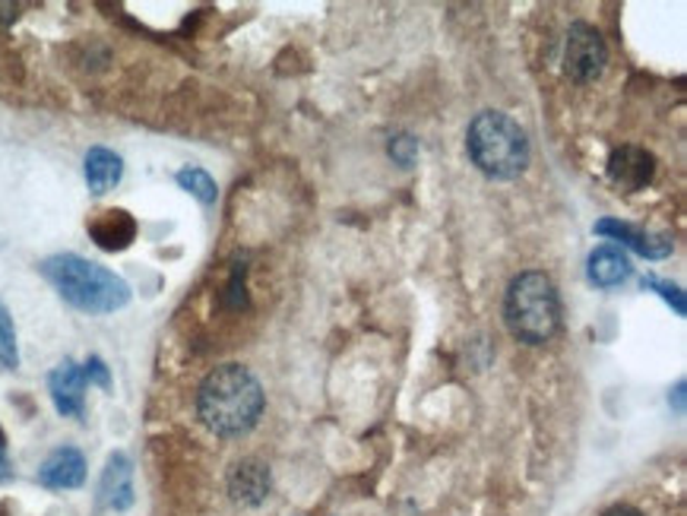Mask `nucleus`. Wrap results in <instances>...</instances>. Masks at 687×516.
Returning <instances> with one entry per match:
<instances>
[{"mask_svg": "<svg viewBox=\"0 0 687 516\" xmlns=\"http://www.w3.org/2000/svg\"><path fill=\"white\" fill-rule=\"evenodd\" d=\"M263 387L245 365H222L209 371L197 390V415L216 437H241L263 415Z\"/></svg>", "mask_w": 687, "mask_h": 516, "instance_id": "obj_1", "label": "nucleus"}, {"mask_svg": "<svg viewBox=\"0 0 687 516\" xmlns=\"http://www.w3.org/2000/svg\"><path fill=\"white\" fill-rule=\"evenodd\" d=\"M42 276L67 305L86 314H114L130 305V286L118 272L80 254H54L42 264Z\"/></svg>", "mask_w": 687, "mask_h": 516, "instance_id": "obj_2", "label": "nucleus"}, {"mask_svg": "<svg viewBox=\"0 0 687 516\" xmlns=\"http://www.w3.org/2000/svg\"><path fill=\"white\" fill-rule=\"evenodd\" d=\"M466 149L481 175L495 181H514L529 166V140L522 127L500 111L476 115L466 133Z\"/></svg>", "mask_w": 687, "mask_h": 516, "instance_id": "obj_3", "label": "nucleus"}, {"mask_svg": "<svg viewBox=\"0 0 687 516\" xmlns=\"http://www.w3.org/2000/svg\"><path fill=\"white\" fill-rule=\"evenodd\" d=\"M504 324L520 343H548L561 324V298L545 272H520L504 298Z\"/></svg>", "mask_w": 687, "mask_h": 516, "instance_id": "obj_4", "label": "nucleus"}, {"mask_svg": "<svg viewBox=\"0 0 687 516\" xmlns=\"http://www.w3.org/2000/svg\"><path fill=\"white\" fill-rule=\"evenodd\" d=\"M608 63V48H605L603 32L589 22H574L567 32V48H564V70L577 83H593L599 80Z\"/></svg>", "mask_w": 687, "mask_h": 516, "instance_id": "obj_5", "label": "nucleus"}, {"mask_svg": "<svg viewBox=\"0 0 687 516\" xmlns=\"http://www.w3.org/2000/svg\"><path fill=\"white\" fill-rule=\"evenodd\" d=\"M86 387H89V377H86L83 365L77 361H61L54 371L48 374V390L54 399V409L70 418H80L86 406Z\"/></svg>", "mask_w": 687, "mask_h": 516, "instance_id": "obj_6", "label": "nucleus"}, {"mask_svg": "<svg viewBox=\"0 0 687 516\" xmlns=\"http://www.w3.org/2000/svg\"><path fill=\"white\" fill-rule=\"evenodd\" d=\"M39 482L51 492H73L86 482V456L77 447H58L39 466Z\"/></svg>", "mask_w": 687, "mask_h": 516, "instance_id": "obj_7", "label": "nucleus"}, {"mask_svg": "<svg viewBox=\"0 0 687 516\" xmlns=\"http://www.w3.org/2000/svg\"><path fill=\"white\" fill-rule=\"evenodd\" d=\"M653 171H656V159H653V152H646L640 146H621L608 159V178L621 190L646 187L653 181Z\"/></svg>", "mask_w": 687, "mask_h": 516, "instance_id": "obj_8", "label": "nucleus"}, {"mask_svg": "<svg viewBox=\"0 0 687 516\" xmlns=\"http://www.w3.org/2000/svg\"><path fill=\"white\" fill-rule=\"evenodd\" d=\"M270 469L260 459H241L229 473V495L241 507H260L270 495Z\"/></svg>", "mask_w": 687, "mask_h": 516, "instance_id": "obj_9", "label": "nucleus"}, {"mask_svg": "<svg viewBox=\"0 0 687 516\" xmlns=\"http://www.w3.org/2000/svg\"><path fill=\"white\" fill-rule=\"evenodd\" d=\"M99 504L118 514L133 504V463L127 459V454L108 456L102 482H99Z\"/></svg>", "mask_w": 687, "mask_h": 516, "instance_id": "obj_10", "label": "nucleus"}, {"mask_svg": "<svg viewBox=\"0 0 687 516\" xmlns=\"http://www.w3.org/2000/svg\"><path fill=\"white\" fill-rule=\"evenodd\" d=\"M596 235H605L611 241H621L625 248L637 250V254H644L649 260H659V257L671 254V241H668L666 235H653V231H644V228L621 222V219H599L596 222Z\"/></svg>", "mask_w": 687, "mask_h": 516, "instance_id": "obj_11", "label": "nucleus"}, {"mask_svg": "<svg viewBox=\"0 0 687 516\" xmlns=\"http://www.w3.org/2000/svg\"><path fill=\"white\" fill-rule=\"evenodd\" d=\"M89 235L102 250H125L137 238V222L125 209H108L89 222Z\"/></svg>", "mask_w": 687, "mask_h": 516, "instance_id": "obj_12", "label": "nucleus"}, {"mask_svg": "<svg viewBox=\"0 0 687 516\" xmlns=\"http://www.w3.org/2000/svg\"><path fill=\"white\" fill-rule=\"evenodd\" d=\"M630 276V260L625 257V250L615 248V245H603L589 254V279L599 286V289H615L627 282Z\"/></svg>", "mask_w": 687, "mask_h": 516, "instance_id": "obj_13", "label": "nucleus"}, {"mask_svg": "<svg viewBox=\"0 0 687 516\" xmlns=\"http://www.w3.org/2000/svg\"><path fill=\"white\" fill-rule=\"evenodd\" d=\"M121 175H125V162L118 152H111L104 146H96L86 152V185L92 194H108L121 181Z\"/></svg>", "mask_w": 687, "mask_h": 516, "instance_id": "obj_14", "label": "nucleus"}, {"mask_svg": "<svg viewBox=\"0 0 687 516\" xmlns=\"http://www.w3.org/2000/svg\"><path fill=\"white\" fill-rule=\"evenodd\" d=\"M175 181L185 187L190 197H197L200 204H207V207H212V204H216V197H219V187H216V181H212V175L203 171V168H197V166L181 168V171L175 175Z\"/></svg>", "mask_w": 687, "mask_h": 516, "instance_id": "obj_15", "label": "nucleus"}, {"mask_svg": "<svg viewBox=\"0 0 687 516\" xmlns=\"http://www.w3.org/2000/svg\"><path fill=\"white\" fill-rule=\"evenodd\" d=\"M20 365V349H17V330H13V317L7 305L0 301V368L13 371Z\"/></svg>", "mask_w": 687, "mask_h": 516, "instance_id": "obj_16", "label": "nucleus"}, {"mask_svg": "<svg viewBox=\"0 0 687 516\" xmlns=\"http://www.w3.org/2000/svg\"><path fill=\"white\" fill-rule=\"evenodd\" d=\"M416 152H418V140L416 137H409V133L396 137L394 143H390V156H394L402 168H409L416 162Z\"/></svg>", "mask_w": 687, "mask_h": 516, "instance_id": "obj_17", "label": "nucleus"}, {"mask_svg": "<svg viewBox=\"0 0 687 516\" xmlns=\"http://www.w3.org/2000/svg\"><path fill=\"white\" fill-rule=\"evenodd\" d=\"M83 371L86 377H89V384H96V387H102V390H108L111 387V374H108V368H104V361L102 358H89L83 365Z\"/></svg>", "mask_w": 687, "mask_h": 516, "instance_id": "obj_18", "label": "nucleus"}, {"mask_svg": "<svg viewBox=\"0 0 687 516\" xmlns=\"http://www.w3.org/2000/svg\"><path fill=\"white\" fill-rule=\"evenodd\" d=\"M649 286H653V289H659V295H663V298H666L668 305H675V310H678V314H681V317H685V295H681V289H678V286H668V282H659V279H649Z\"/></svg>", "mask_w": 687, "mask_h": 516, "instance_id": "obj_19", "label": "nucleus"}, {"mask_svg": "<svg viewBox=\"0 0 687 516\" xmlns=\"http://www.w3.org/2000/svg\"><path fill=\"white\" fill-rule=\"evenodd\" d=\"M603 516H644L637 507H630V504H615V507H608Z\"/></svg>", "mask_w": 687, "mask_h": 516, "instance_id": "obj_20", "label": "nucleus"}, {"mask_svg": "<svg viewBox=\"0 0 687 516\" xmlns=\"http://www.w3.org/2000/svg\"><path fill=\"white\" fill-rule=\"evenodd\" d=\"M7 475H10V463H7V456L0 450V478H7Z\"/></svg>", "mask_w": 687, "mask_h": 516, "instance_id": "obj_21", "label": "nucleus"}, {"mask_svg": "<svg viewBox=\"0 0 687 516\" xmlns=\"http://www.w3.org/2000/svg\"><path fill=\"white\" fill-rule=\"evenodd\" d=\"M3 444H7V434H3V428H0V450H3Z\"/></svg>", "mask_w": 687, "mask_h": 516, "instance_id": "obj_22", "label": "nucleus"}]
</instances>
